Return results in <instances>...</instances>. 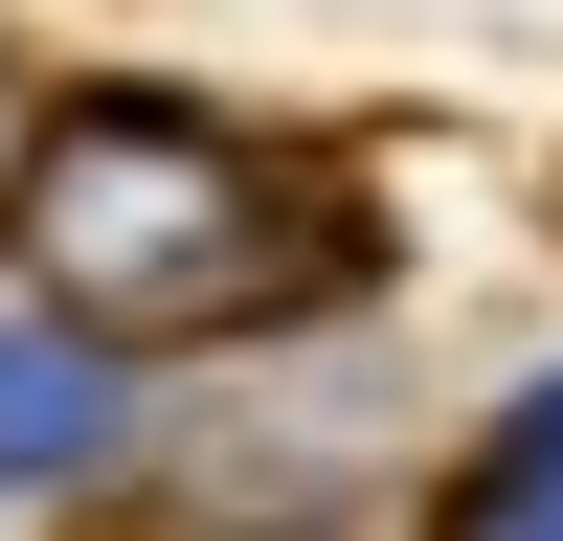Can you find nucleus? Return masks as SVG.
<instances>
[{
    "label": "nucleus",
    "instance_id": "1",
    "mask_svg": "<svg viewBox=\"0 0 563 541\" xmlns=\"http://www.w3.org/2000/svg\"><path fill=\"white\" fill-rule=\"evenodd\" d=\"M23 270H45V339L90 361H180V339H271L361 270V203L316 158L225 113H158V90H90V113L23 135Z\"/></svg>",
    "mask_w": 563,
    "mask_h": 541
},
{
    "label": "nucleus",
    "instance_id": "2",
    "mask_svg": "<svg viewBox=\"0 0 563 541\" xmlns=\"http://www.w3.org/2000/svg\"><path fill=\"white\" fill-rule=\"evenodd\" d=\"M429 541H563V384L474 451V474H451V519H429Z\"/></svg>",
    "mask_w": 563,
    "mask_h": 541
},
{
    "label": "nucleus",
    "instance_id": "3",
    "mask_svg": "<svg viewBox=\"0 0 563 541\" xmlns=\"http://www.w3.org/2000/svg\"><path fill=\"white\" fill-rule=\"evenodd\" d=\"M90 429H113V384H90V339H0V474H68Z\"/></svg>",
    "mask_w": 563,
    "mask_h": 541
}]
</instances>
